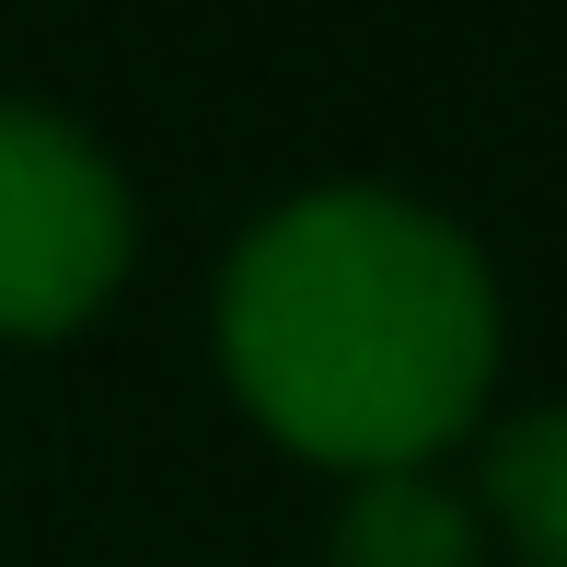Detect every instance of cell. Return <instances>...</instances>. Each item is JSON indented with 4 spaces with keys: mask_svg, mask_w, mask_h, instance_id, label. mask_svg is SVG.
Masks as SVG:
<instances>
[{
    "mask_svg": "<svg viewBox=\"0 0 567 567\" xmlns=\"http://www.w3.org/2000/svg\"><path fill=\"white\" fill-rule=\"evenodd\" d=\"M324 567H486V522L441 475H359L324 533Z\"/></svg>",
    "mask_w": 567,
    "mask_h": 567,
    "instance_id": "3957f363",
    "label": "cell"
},
{
    "mask_svg": "<svg viewBox=\"0 0 567 567\" xmlns=\"http://www.w3.org/2000/svg\"><path fill=\"white\" fill-rule=\"evenodd\" d=\"M220 382L324 475H429L486 417L498 278L475 231L394 186H313L220 267Z\"/></svg>",
    "mask_w": 567,
    "mask_h": 567,
    "instance_id": "6da1fadb",
    "label": "cell"
},
{
    "mask_svg": "<svg viewBox=\"0 0 567 567\" xmlns=\"http://www.w3.org/2000/svg\"><path fill=\"white\" fill-rule=\"evenodd\" d=\"M140 209L127 174L47 105H0V337L47 348L116 301Z\"/></svg>",
    "mask_w": 567,
    "mask_h": 567,
    "instance_id": "7a4b0ae2",
    "label": "cell"
},
{
    "mask_svg": "<svg viewBox=\"0 0 567 567\" xmlns=\"http://www.w3.org/2000/svg\"><path fill=\"white\" fill-rule=\"evenodd\" d=\"M486 522L522 567H567V405H533L486 441Z\"/></svg>",
    "mask_w": 567,
    "mask_h": 567,
    "instance_id": "277c9868",
    "label": "cell"
}]
</instances>
